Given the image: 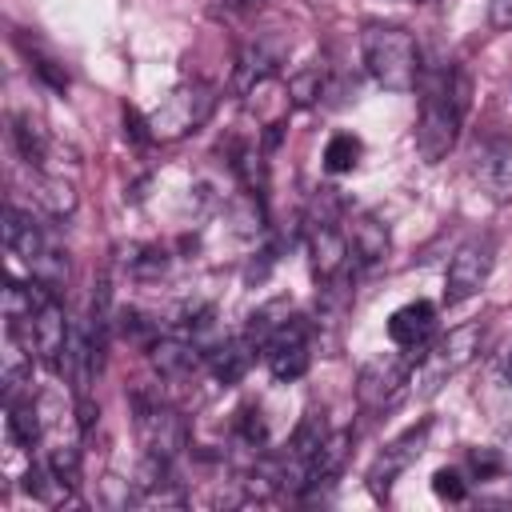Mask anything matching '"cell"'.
<instances>
[{"label": "cell", "instance_id": "obj_25", "mask_svg": "<svg viewBox=\"0 0 512 512\" xmlns=\"http://www.w3.org/2000/svg\"><path fill=\"white\" fill-rule=\"evenodd\" d=\"M360 152H364V144H360L356 132H336V136L324 144V168H328L332 176H344V172H352V168L360 164Z\"/></svg>", "mask_w": 512, "mask_h": 512}, {"label": "cell", "instance_id": "obj_31", "mask_svg": "<svg viewBox=\"0 0 512 512\" xmlns=\"http://www.w3.org/2000/svg\"><path fill=\"white\" fill-rule=\"evenodd\" d=\"M124 136H128L132 144H152V140H156L152 120H148V116H140L136 108H124Z\"/></svg>", "mask_w": 512, "mask_h": 512}, {"label": "cell", "instance_id": "obj_9", "mask_svg": "<svg viewBox=\"0 0 512 512\" xmlns=\"http://www.w3.org/2000/svg\"><path fill=\"white\" fill-rule=\"evenodd\" d=\"M308 336H312V324H308L304 316H292L284 328H276V332L264 340L260 356H264L268 372H272L280 384H292V380H300V376L308 372V364H312V344H308Z\"/></svg>", "mask_w": 512, "mask_h": 512}, {"label": "cell", "instance_id": "obj_3", "mask_svg": "<svg viewBox=\"0 0 512 512\" xmlns=\"http://www.w3.org/2000/svg\"><path fill=\"white\" fill-rule=\"evenodd\" d=\"M132 420L144 456L176 460L188 448V420L160 396V388H132Z\"/></svg>", "mask_w": 512, "mask_h": 512}, {"label": "cell", "instance_id": "obj_7", "mask_svg": "<svg viewBox=\"0 0 512 512\" xmlns=\"http://www.w3.org/2000/svg\"><path fill=\"white\" fill-rule=\"evenodd\" d=\"M68 344H72V320H68L60 296L56 292H44V300H40V308L32 316V340H28V348H32V356L48 372L64 376L68 372Z\"/></svg>", "mask_w": 512, "mask_h": 512}, {"label": "cell", "instance_id": "obj_8", "mask_svg": "<svg viewBox=\"0 0 512 512\" xmlns=\"http://www.w3.org/2000/svg\"><path fill=\"white\" fill-rule=\"evenodd\" d=\"M492 260H496V248L488 236H472L464 240L452 260H448V272H444V304H464L472 300L488 276H492Z\"/></svg>", "mask_w": 512, "mask_h": 512}, {"label": "cell", "instance_id": "obj_30", "mask_svg": "<svg viewBox=\"0 0 512 512\" xmlns=\"http://www.w3.org/2000/svg\"><path fill=\"white\" fill-rule=\"evenodd\" d=\"M236 432H240V440H244L248 448H256V452L268 444V428H264L260 408H244V412H240V420H236Z\"/></svg>", "mask_w": 512, "mask_h": 512}, {"label": "cell", "instance_id": "obj_32", "mask_svg": "<svg viewBox=\"0 0 512 512\" xmlns=\"http://www.w3.org/2000/svg\"><path fill=\"white\" fill-rule=\"evenodd\" d=\"M32 68H36V76H40L48 88H56V92L68 88V72H64V64H56V60H48V56H36Z\"/></svg>", "mask_w": 512, "mask_h": 512}, {"label": "cell", "instance_id": "obj_22", "mask_svg": "<svg viewBox=\"0 0 512 512\" xmlns=\"http://www.w3.org/2000/svg\"><path fill=\"white\" fill-rule=\"evenodd\" d=\"M24 492H28L32 500H40V504H52V508L72 500V484L60 480V476L48 468V460H40V464H32V468L24 472Z\"/></svg>", "mask_w": 512, "mask_h": 512}, {"label": "cell", "instance_id": "obj_12", "mask_svg": "<svg viewBox=\"0 0 512 512\" xmlns=\"http://www.w3.org/2000/svg\"><path fill=\"white\" fill-rule=\"evenodd\" d=\"M432 332H436V304L428 300H412L388 316V340L412 360L424 356V348L432 344Z\"/></svg>", "mask_w": 512, "mask_h": 512}, {"label": "cell", "instance_id": "obj_13", "mask_svg": "<svg viewBox=\"0 0 512 512\" xmlns=\"http://www.w3.org/2000/svg\"><path fill=\"white\" fill-rule=\"evenodd\" d=\"M476 180L484 184V192L496 204L512 200V140L492 136L476 148Z\"/></svg>", "mask_w": 512, "mask_h": 512}, {"label": "cell", "instance_id": "obj_11", "mask_svg": "<svg viewBox=\"0 0 512 512\" xmlns=\"http://www.w3.org/2000/svg\"><path fill=\"white\" fill-rule=\"evenodd\" d=\"M428 432H432V420H420V424H412V428H404L376 460H372V468H368V488H372V496L376 500H384L388 492H392V484H396V476L424 452V444H428Z\"/></svg>", "mask_w": 512, "mask_h": 512}, {"label": "cell", "instance_id": "obj_4", "mask_svg": "<svg viewBox=\"0 0 512 512\" xmlns=\"http://www.w3.org/2000/svg\"><path fill=\"white\" fill-rule=\"evenodd\" d=\"M480 340H484V324L480 320H468L460 328H452L448 336L432 340L424 348V356L412 360V388L420 396H432L448 376H456L460 368H468L480 352Z\"/></svg>", "mask_w": 512, "mask_h": 512}, {"label": "cell", "instance_id": "obj_35", "mask_svg": "<svg viewBox=\"0 0 512 512\" xmlns=\"http://www.w3.org/2000/svg\"><path fill=\"white\" fill-rule=\"evenodd\" d=\"M256 4H260V0H224L228 12H244V8H256Z\"/></svg>", "mask_w": 512, "mask_h": 512}, {"label": "cell", "instance_id": "obj_34", "mask_svg": "<svg viewBox=\"0 0 512 512\" xmlns=\"http://www.w3.org/2000/svg\"><path fill=\"white\" fill-rule=\"evenodd\" d=\"M500 368H504V380L512 384V344L504 348V356H500Z\"/></svg>", "mask_w": 512, "mask_h": 512}, {"label": "cell", "instance_id": "obj_21", "mask_svg": "<svg viewBox=\"0 0 512 512\" xmlns=\"http://www.w3.org/2000/svg\"><path fill=\"white\" fill-rule=\"evenodd\" d=\"M12 140H16V152H20V160H24L28 168H40V164L52 156V148H56V140H52L28 112H16V116H12Z\"/></svg>", "mask_w": 512, "mask_h": 512}, {"label": "cell", "instance_id": "obj_36", "mask_svg": "<svg viewBox=\"0 0 512 512\" xmlns=\"http://www.w3.org/2000/svg\"><path fill=\"white\" fill-rule=\"evenodd\" d=\"M404 4H420V0H404Z\"/></svg>", "mask_w": 512, "mask_h": 512}, {"label": "cell", "instance_id": "obj_29", "mask_svg": "<svg viewBox=\"0 0 512 512\" xmlns=\"http://www.w3.org/2000/svg\"><path fill=\"white\" fill-rule=\"evenodd\" d=\"M432 492H436L440 500H448V504L468 500V484H464V476H460L456 468H436V472H432Z\"/></svg>", "mask_w": 512, "mask_h": 512}, {"label": "cell", "instance_id": "obj_27", "mask_svg": "<svg viewBox=\"0 0 512 512\" xmlns=\"http://www.w3.org/2000/svg\"><path fill=\"white\" fill-rule=\"evenodd\" d=\"M120 336H124L128 344H136L140 352H148V348L160 340V324L148 320V316L136 312V308H124V312H120Z\"/></svg>", "mask_w": 512, "mask_h": 512}, {"label": "cell", "instance_id": "obj_18", "mask_svg": "<svg viewBox=\"0 0 512 512\" xmlns=\"http://www.w3.org/2000/svg\"><path fill=\"white\" fill-rule=\"evenodd\" d=\"M280 56H284V52H280V44H276V40H268V36H264V40H256V44H248V48L240 52V60H236V80H232V84H236V92H240V96H248L260 80H272V76H276V68H280Z\"/></svg>", "mask_w": 512, "mask_h": 512}, {"label": "cell", "instance_id": "obj_2", "mask_svg": "<svg viewBox=\"0 0 512 512\" xmlns=\"http://www.w3.org/2000/svg\"><path fill=\"white\" fill-rule=\"evenodd\" d=\"M364 68L384 92H412L420 84V48L408 28L396 24H368L360 36Z\"/></svg>", "mask_w": 512, "mask_h": 512}, {"label": "cell", "instance_id": "obj_23", "mask_svg": "<svg viewBox=\"0 0 512 512\" xmlns=\"http://www.w3.org/2000/svg\"><path fill=\"white\" fill-rule=\"evenodd\" d=\"M288 320H292V300H288V296H276V300L260 304V308L248 316V328H244V336H248L256 348H264V340H268L276 328H284Z\"/></svg>", "mask_w": 512, "mask_h": 512}, {"label": "cell", "instance_id": "obj_15", "mask_svg": "<svg viewBox=\"0 0 512 512\" xmlns=\"http://www.w3.org/2000/svg\"><path fill=\"white\" fill-rule=\"evenodd\" d=\"M0 232H4V248H8L12 256H20L24 264H32V260L52 244V236L44 232V224H40L32 212L16 208V204L4 208V224H0Z\"/></svg>", "mask_w": 512, "mask_h": 512}, {"label": "cell", "instance_id": "obj_1", "mask_svg": "<svg viewBox=\"0 0 512 512\" xmlns=\"http://www.w3.org/2000/svg\"><path fill=\"white\" fill-rule=\"evenodd\" d=\"M472 104V80L464 68H444L428 92L420 96V116H416V156L424 164H440L464 124V112Z\"/></svg>", "mask_w": 512, "mask_h": 512}, {"label": "cell", "instance_id": "obj_5", "mask_svg": "<svg viewBox=\"0 0 512 512\" xmlns=\"http://www.w3.org/2000/svg\"><path fill=\"white\" fill-rule=\"evenodd\" d=\"M212 108H216V92L204 80H180L148 120H152L156 140H180L188 132H200Z\"/></svg>", "mask_w": 512, "mask_h": 512}, {"label": "cell", "instance_id": "obj_33", "mask_svg": "<svg viewBox=\"0 0 512 512\" xmlns=\"http://www.w3.org/2000/svg\"><path fill=\"white\" fill-rule=\"evenodd\" d=\"M488 20H492V28H512V0H492Z\"/></svg>", "mask_w": 512, "mask_h": 512}, {"label": "cell", "instance_id": "obj_10", "mask_svg": "<svg viewBox=\"0 0 512 512\" xmlns=\"http://www.w3.org/2000/svg\"><path fill=\"white\" fill-rule=\"evenodd\" d=\"M304 244H308V264H312V280L324 284L340 272H348V236L340 228V220L328 216H304Z\"/></svg>", "mask_w": 512, "mask_h": 512}, {"label": "cell", "instance_id": "obj_24", "mask_svg": "<svg viewBox=\"0 0 512 512\" xmlns=\"http://www.w3.org/2000/svg\"><path fill=\"white\" fill-rule=\"evenodd\" d=\"M232 172L240 176L244 192H252V196L264 200V192H268V160H264V148L244 144V148L236 152V160H232Z\"/></svg>", "mask_w": 512, "mask_h": 512}, {"label": "cell", "instance_id": "obj_16", "mask_svg": "<svg viewBox=\"0 0 512 512\" xmlns=\"http://www.w3.org/2000/svg\"><path fill=\"white\" fill-rule=\"evenodd\" d=\"M144 356L152 360V368H156L160 380H184V376H192V372L204 364V352H200L188 336H180V332L160 336Z\"/></svg>", "mask_w": 512, "mask_h": 512}, {"label": "cell", "instance_id": "obj_6", "mask_svg": "<svg viewBox=\"0 0 512 512\" xmlns=\"http://www.w3.org/2000/svg\"><path fill=\"white\" fill-rule=\"evenodd\" d=\"M408 384H412V356L408 352L372 356L356 372V404L364 412H384V408H392L404 396Z\"/></svg>", "mask_w": 512, "mask_h": 512}, {"label": "cell", "instance_id": "obj_19", "mask_svg": "<svg viewBox=\"0 0 512 512\" xmlns=\"http://www.w3.org/2000/svg\"><path fill=\"white\" fill-rule=\"evenodd\" d=\"M4 424H8V440L20 444V448H36L44 440V416H40V404L32 396H16V400H4Z\"/></svg>", "mask_w": 512, "mask_h": 512}, {"label": "cell", "instance_id": "obj_26", "mask_svg": "<svg viewBox=\"0 0 512 512\" xmlns=\"http://www.w3.org/2000/svg\"><path fill=\"white\" fill-rule=\"evenodd\" d=\"M288 100L296 104V108H312L320 96H324V72H320V64H308V68H300V72H292L288 80Z\"/></svg>", "mask_w": 512, "mask_h": 512}, {"label": "cell", "instance_id": "obj_17", "mask_svg": "<svg viewBox=\"0 0 512 512\" xmlns=\"http://www.w3.org/2000/svg\"><path fill=\"white\" fill-rule=\"evenodd\" d=\"M256 344L248 340V336H228V340H220L212 352H208V372L216 376V384H224V388H232V384H240L244 376H248V368H252V360H256Z\"/></svg>", "mask_w": 512, "mask_h": 512}, {"label": "cell", "instance_id": "obj_28", "mask_svg": "<svg viewBox=\"0 0 512 512\" xmlns=\"http://www.w3.org/2000/svg\"><path fill=\"white\" fill-rule=\"evenodd\" d=\"M468 468H472V476H476V480H496L500 472H508V468H504V456H500V448H496V444L472 448V452H468Z\"/></svg>", "mask_w": 512, "mask_h": 512}, {"label": "cell", "instance_id": "obj_14", "mask_svg": "<svg viewBox=\"0 0 512 512\" xmlns=\"http://www.w3.org/2000/svg\"><path fill=\"white\" fill-rule=\"evenodd\" d=\"M344 236H348V256H352V264H360V268H372V264L388 260V252H392L388 224H384L380 216H372V212L352 216L348 228H344Z\"/></svg>", "mask_w": 512, "mask_h": 512}, {"label": "cell", "instance_id": "obj_20", "mask_svg": "<svg viewBox=\"0 0 512 512\" xmlns=\"http://www.w3.org/2000/svg\"><path fill=\"white\" fill-rule=\"evenodd\" d=\"M32 200L52 216L64 220L76 212V188L72 180H64L60 172H32Z\"/></svg>", "mask_w": 512, "mask_h": 512}]
</instances>
